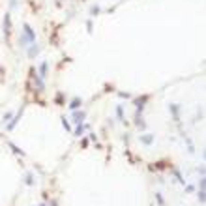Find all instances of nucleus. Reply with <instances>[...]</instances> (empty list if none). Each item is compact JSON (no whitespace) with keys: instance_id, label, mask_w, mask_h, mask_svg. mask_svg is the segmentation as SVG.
Masks as SVG:
<instances>
[{"instance_id":"nucleus-1","label":"nucleus","mask_w":206,"mask_h":206,"mask_svg":"<svg viewBox=\"0 0 206 206\" xmlns=\"http://www.w3.org/2000/svg\"><path fill=\"white\" fill-rule=\"evenodd\" d=\"M23 30H25V32L19 36V45L23 47V49H26L28 43H34V41H36V32H34V28H32L28 23L23 25Z\"/></svg>"},{"instance_id":"nucleus-2","label":"nucleus","mask_w":206,"mask_h":206,"mask_svg":"<svg viewBox=\"0 0 206 206\" xmlns=\"http://www.w3.org/2000/svg\"><path fill=\"white\" fill-rule=\"evenodd\" d=\"M9 34H12V19H9V13H6V17H4V36L9 38Z\"/></svg>"},{"instance_id":"nucleus-3","label":"nucleus","mask_w":206,"mask_h":206,"mask_svg":"<svg viewBox=\"0 0 206 206\" xmlns=\"http://www.w3.org/2000/svg\"><path fill=\"white\" fill-rule=\"evenodd\" d=\"M32 79H34V84H36V88L41 92L43 88H45V84H43V79L39 77V75L36 73V71H32Z\"/></svg>"},{"instance_id":"nucleus-4","label":"nucleus","mask_w":206,"mask_h":206,"mask_svg":"<svg viewBox=\"0 0 206 206\" xmlns=\"http://www.w3.org/2000/svg\"><path fill=\"white\" fill-rule=\"evenodd\" d=\"M86 118V113L84 111H73V120H75V124H83V120Z\"/></svg>"},{"instance_id":"nucleus-5","label":"nucleus","mask_w":206,"mask_h":206,"mask_svg":"<svg viewBox=\"0 0 206 206\" xmlns=\"http://www.w3.org/2000/svg\"><path fill=\"white\" fill-rule=\"evenodd\" d=\"M39 52V45L34 41V43H30V49H28V56L30 58H36V55Z\"/></svg>"},{"instance_id":"nucleus-6","label":"nucleus","mask_w":206,"mask_h":206,"mask_svg":"<svg viewBox=\"0 0 206 206\" xmlns=\"http://www.w3.org/2000/svg\"><path fill=\"white\" fill-rule=\"evenodd\" d=\"M81 103H83V100H81V97H73V100H71V103H69V109H71V111H77L79 107H81Z\"/></svg>"},{"instance_id":"nucleus-7","label":"nucleus","mask_w":206,"mask_h":206,"mask_svg":"<svg viewBox=\"0 0 206 206\" xmlns=\"http://www.w3.org/2000/svg\"><path fill=\"white\" fill-rule=\"evenodd\" d=\"M47 69H49L47 62H41V66H39V77H41V79H45V77H47Z\"/></svg>"},{"instance_id":"nucleus-8","label":"nucleus","mask_w":206,"mask_h":206,"mask_svg":"<svg viewBox=\"0 0 206 206\" xmlns=\"http://www.w3.org/2000/svg\"><path fill=\"white\" fill-rule=\"evenodd\" d=\"M152 137H154V135H143V137H140V140H143L144 144H152V140H154Z\"/></svg>"},{"instance_id":"nucleus-9","label":"nucleus","mask_w":206,"mask_h":206,"mask_svg":"<svg viewBox=\"0 0 206 206\" xmlns=\"http://www.w3.org/2000/svg\"><path fill=\"white\" fill-rule=\"evenodd\" d=\"M83 133H84V126H83V124H79V126H77V129H75V135L81 137Z\"/></svg>"},{"instance_id":"nucleus-10","label":"nucleus","mask_w":206,"mask_h":206,"mask_svg":"<svg viewBox=\"0 0 206 206\" xmlns=\"http://www.w3.org/2000/svg\"><path fill=\"white\" fill-rule=\"evenodd\" d=\"M116 114H118V118H120V120H124V109H122V105L116 107Z\"/></svg>"},{"instance_id":"nucleus-11","label":"nucleus","mask_w":206,"mask_h":206,"mask_svg":"<svg viewBox=\"0 0 206 206\" xmlns=\"http://www.w3.org/2000/svg\"><path fill=\"white\" fill-rule=\"evenodd\" d=\"M171 111H172V114H174V118L178 120V105H171Z\"/></svg>"},{"instance_id":"nucleus-12","label":"nucleus","mask_w":206,"mask_h":206,"mask_svg":"<svg viewBox=\"0 0 206 206\" xmlns=\"http://www.w3.org/2000/svg\"><path fill=\"white\" fill-rule=\"evenodd\" d=\"M9 146H12V148L15 150V154H21V156H25V152H23V150H21V148H17V146H15L13 143H9Z\"/></svg>"},{"instance_id":"nucleus-13","label":"nucleus","mask_w":206,"mask_h":206,"mask_svg":"<svg viewBox=\"0 0 206 206\" xmlns=\"http://www.w3.org/2000/svg\"><path fill=\"white\" fill-rule=\"evenodd\" d=\"M62 126L66 127V131H71V126L68 124V120H66V118H62Z\"/></svg>"},{"instance_id":"nucleus-14","label":"nucleus","mask_w":206,"mask_h":206,"mask_svg":"<svg viewBox=\"0 0 206 206\" xmlns=\"http://www.w3.org/2000/svg\"><path fill=\"white\" fill-rule=\"evenodd\" d=\"M90 13H92V15H97V13H100V6H94V8L90 9Z\"/></svg>"},{"instance_id":"nucleus-15","label":"nucleus","mask_w":206,"mask_h":206,"mask_svg":"<svg viewBox=\"0 0 206 206\" xmlns=\"http://www.w3.org/2000/svg\"><path fill=\"white\" fill-rule=\"evenodd\" d=\"M199 201H201V202H204V189H201V191H199Z\"/></svg>"},{"instance_id":"nucleus-16","label":"nucleus","mask_w":206,"mask_h":206,"mask_svg":"<svg viewBox=\"0 0 206 206\" xmlns=\"http://www.w3.org/2000/svg\"><path fill=\"white\" fill-rule=\"evenodd\" d=\"M9 6H12V8H15V6H17V0H9Z\"/></svg>"},{"instance_id":"nucleus-17","label":"nucleus","mask_w":206,"mask_h":206,"mask_svg":"<svg viewBox=\"0 0 206 206\" xmlns=\"http://www.w3.org/2000/svg\"><path fill=\"white\" fill-rule=\"evenodd\" d=\"M39 206H45V204H39Z\"/></svg>"}]
</instances>
